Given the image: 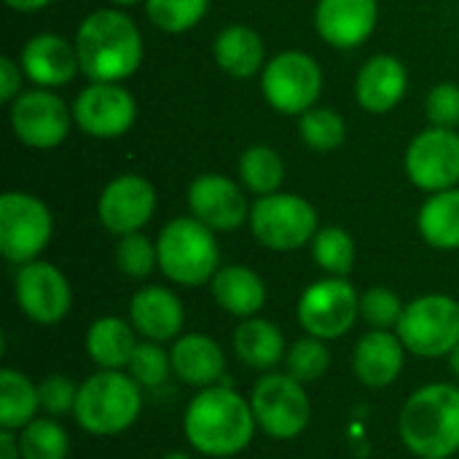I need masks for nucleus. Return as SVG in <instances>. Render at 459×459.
I'll list each match as a JSON object with an SVG mask.
<instances>
[{
	"mask_svg": "<svg viewBox=\"0 0 459 459\" xmlns=\"http://www.w3.org/2000/svg\"><path fill=\"white\" fill-rule=\"evenodd\" d=\"M255 428L250 398H242L226 385L199 390L183 414L186 441L204 457L226 459L245 452Z\"/></svg>",
	"mask_w": 459,
	"mask_h": 459,
	"instance_id": "obj_1",
	"label": "nucleus"
},
{
	"mask_svg": "<svg viewBox=\"0 0 459 459\" xmlns=\"http://www.w3.org/2000/svg\"><path fill=\"white\" fill-rule=\"evenodd\" d=\"M75 51L81 73L89 81L121 83L143 65L140 27L118 8H100L89 13L75 32Z\"/></svg>",
	"mask_w": 459,
	"mask_h": 459,
	"instance_id": "obj_2",
	"label": "nucleus"
},
{
	"mask_svg": "<svg viewBox=\"0 0 459 459\" xmlns=\"http://www.w3.org/2000/svg\"><path fill=\"white\" fill-rule=\"evenodd\" d=\"M398 433L420 459H449L459 452V387L436 382L420 387L401 409Z\"/></svg>",
	"mask_w": 459,
	"mask_h": 459,
	"instance_id": "obj_3",
	"label": "nucleus"
},
{
	"mask_svg": "<svg viewBox=\"0 0 459 459\" xmlns=\"http://www.w3.org/2000/svg\"><path fill=\"white\" fill-rule=\"evenodd\" d=\"M143 411V387L129 371H97L78 387L75 422L91 436H118Z\"/></svg>",
	"mask_w": 459,
	"mask_h": 459,
	"instance_id": "obj_4",
	"label": "nucleus"
},
{
	"mask_svg": "<svg viewBox=\"0 0 459 459\" xmlns=\"http://www.w3.org/2000/svg\"><path fill=\"white\" fill-rule=\"evenodd\" d=\"M159 269L167 280L183 288H196L212 282L221 261L215 231L207 229L194 215L169 221L156 239Z\"/></svg>",
	"mask_w": 459,
	"mask_h": 459,
	"instance_id": "obj_5",
	"label": "nucleus"
},
{
	"mask_svg": "<svg viewBox=\"0 0 459 459\" xmlns=\"http://www.w3.org/2000/svg\"><path fill=\"white\" fill-rule=\"evenodd\" d=\"M395 333L417 358L452 355L459 344V301L444 293L414 299L406 304Z\"/></svg>",
	"mask_w": 459,
	"mask_h": 459,
	"instance_id": "obj_6",
	"label": "nucleus"
},
{
	"mask_svg": "<svg viewBox=\"0 0 459 459\" xmlns=\"http://www.w3.org/2000/svg\"><path fill=\"white\" fill-rule=\"evenodd\" d=\"M250 231L253 237L277 253H290L304 247L315 239L317 229V212L315 207L296 196V194H266L258 196L250 207Z\"/></svg>",
	"mask_w": 459,
	"mask_h": 459,
	"instance_id": "obj_7",
	"label": "nucleus"
},
{
	"mask_svg": "<svg viewBox=\"0 0 459 459\" xmlns=\"http://www.w3.org/2000/svg\"><path fill=\"white\" fill-rule=\"evenodd\" d=\"M54 234L51 210L27 191H5L0 196V253L5 261L24 266L38 261Z\"/></svg>",
	"mask_w": 459,
	"mask_h": 459,
	"instance_id": "obj_8",
	"label": "nucleus"
},
{
	"mask_svg": "<svg viewBox=\"0 0 459 459\" xmlns=\"http://www.w3.org/2000/svg\"><path fill=\"white\" fill-rule=\"evenodd\" d=\"M261 91L277 113L301 116L320 100L323 70L317 59L304 51H282L264 65Z\"/></svg>",
	"mask_w": 459,
	"mask_h": 459,
	"instance_id": "obj_9",
	"label": "nucleus"
},
{
	"mask_svg": "<svg viewBox=\"0 0 459 459\" xmlns=\"http://www.w3.org/2000/svg\"><path fill=\"white\" fill-rule=\"evenodd\" d=\"M250 406L258 428L277 441H290L301 436L312 420V406L307 390L290 374H266L255 382L250 393Z\"/></svg>",
	"mask_w": 459,
	"mask_h": 459,
	"instance_id": "obj_10",
	"label": "nucleus"
},
{
	"mask_svg": "<svg viewBox=\"0 0 459 459\" xmlns=\"http://www.w3.org/2000/svg\"><path fill=\"white\" fill-rule=\"evenodd\" d=\"M296 315L307 336L333 342L360 317V296L344 277H325L301 293Z\"/></svg>",
	"mask_w": 459,
	"mask_h": 459,
	"instance_id": "obj_11",
	"label": "nucleus"
},
{
	"mask_svg": "<svg viewBox=\"0 0 459 459\" xmlns=\"http://www.w3.org/2000/svg\"><path fill=\"white\" fill-rule=\"evenodd\" d=\"M73 121V108L65 105L59 94L51 89H27L11 102V129L13 134L38 151L56 148Z\"/></svg>",
	"mask_w": 459,
	"mask_h": 459,
	"instance_id": "obj_12",
	"label": "nucleus"
},
{
	"mask_svg": "<svg viewBox=\"0 0 459 459\" xmlns=\"http://www.w3.org/2000/svg\"><path fill=\"white\" fill-rule=\"evenodd\" d=\"M409 180L428 194L457 188L459 183V134L455 129L433 126L420 132L406 151Z\"/></svg>",
	"mask_w": 459,
	"mask_h": 459,
	"instance_id": "obj_13",
	"label": "nucleus"
},
{
	"mask_svg": "<svg viewBox=\"0 0 459 459\" xmlns=\"http://www.w3.org/2000/svg\"><path fill=\"white\" fill-rule=\"evenodd\" d=\"M137 118V102L121 83L91 81L73 102V121L78 129L97 140H113L132 129Z\"/></svg>",
	"mask_w": 459,
	"mask_h": 459,
	"instance_id": "obj_14",
	"label": "nucleus"
},
{
	"mask_svg": "<svg viewBox=\"0 0 459 459\" xmlns=\"http://www.w3.org/2000/svg\"><path fill=\"white\" fill-rule=\"evenodd\" d=\"M13 296L24 317L38 325H54L65 320L73 304L67 277L48 261H30L19 266L13 277Z\"/></svg>",
	"mask_w": 459,
	"mask_h": 459,
	"instance_id": "obj_15",
	"label": "nucleus"
},
{
	"mask_svg": "<svg viewBox=\"0 0 459 459\" xmlns=\"http://www.w3.org/2000/svg\"><path fill=\"white\" fill-rule=\"evenodd\" d=\"M153 210L156 188L143 175L113 178L97 199V218L116 237L140 231L153 218Z\"/></svg>",
	"mask_w": 459,
	"mask_h": 459,
	"instance_id": "obj_16",
	"label": "nucleus"
},
{
	"mask_svg": "<svg viewBox=\"0 0 459 459\" xmlns=\"http://www.w3.org/2000/svg\"><path fill=\"white\" fill-rule=\"evenodd\" d=\"M188 210L212 231H234L250 221V204L242 188L218 172H204L188 186Z\"/></svg>",
	"mask_w": 459,
	"mask_h": 459,
	"instance_id": "obj_17",
	"label": "nucleus"
},
{
	"mask_svg": "<svg viewBox=\"0 0 459 459\" xmlns=\"http://www.w3.org/2000/svg\"><path fill=\"white\" fill-rule=\"evenodd\" d=\"M19 65L24 70V78L32 81L40 89H56L70 83L81 73L75 43L65 40L54 32H38L32 35L19 56Z\"/></svg>",
	"mask_w": 459,
	"mask_h": 459,
	"instance_id": "obj_18",
	"label": "nucleus"
},
{
	"mask_svg": "<svg viewBox=\"0 0 459 459\" xmlns=\"http://www.w3.org/2000/svg\"><path fill=\"white\" fill-rule=\"evenodd\" d=\"M379 19L377 0H320L315 8L317 35L333 48H358Z\"/></svg>",
	"mask_w": 459,
	"mask_h": 459,
	"instance_id": "obj_19",
	"label": "nucleus"
},
{
	"mask_svg": "<svg viewBox=\"0 0 459 459\" xmlns=\"http://www.w3.org/2000/svg\"><path fill=\"white\" fill-rule=\"evenodd\" d=\"M129 323L145 342H172L180 336L186 323L183 301L169 288L145 285L129 301Z\"/></svg>",
	"mask_w": 459,
	"mask_h": 459,
	"instance_id": "obj_20",
	"label": "nucleus"
},
{
	"mask_svg": "<svg viewBox=\"0 0 459 459\" xmlns=\"http://www.w3.org/2000/svg\"><path fill=\"white\" fill-rule=\"evenodd\" d=\"M409 73L406 65L393 54L371 56L355 81V100L366 113H390L406 94Z\"/></svg>",
	"mask_w": 459,
	"mask_h": 459,
	"instance_id": "obj_21",
	"label": "nucleus"
},
{
	"mask_svg": "<svg viewBox=\"0 0 459 459\" xmlns=\"http://www.w3.org/2000/svg\"><path fill=\"white\" fill-rule=\"evenodd\" d=\"M172 374L196 390H207L221 385V377L226 374V355L221 344L204 333H186L178 336L172 344Z\"/></svg>",
	"mask_w": 459,
	"mask_h": 459,
	"instance_id": "obj_22",
	"label": "nucleus"
},
{
	"mask_svg": "<svg viewBox=\"0 0 459 459\" xmlns=\"http://www.w3.org/2000/svg\"><path fill=\"white\" fill-rule=\"evenodd\" d=\"M406 347L398 333L393 331H371L360 336L352 352V368L355 377L366 387H387L393 385L406 363Z\"/></svg>",
	"mask_w": 459,
	"mask_h": 459,
	"instance_id": "obj_23",
	"label": "nucleus"
},
{
	"mask_svg": "<svg viewBox=\"0 0 459 459\" xmlns=\"http://www.w3.org/2000/svg\"><path fill=\"white\" fill-rule=\"evenodd\" d=\"M210 290H212L215 304L239 320L255 317L266 304L264 280L250 266H239V264L218 269L210 282Z\"/></svg>",
	"mask_w": 459,
	"mask_h": 459,
	"instance_id": "obj_24",
	"label": "nucleus"
},
{
	"mask_svg": "<svg viewBox=\"0 0 459 459\" xmlns=\"http://www.w3.org/2000/svg\"><path fill=\"white\" fill-rule=\"evenodd\" d=\"M137 331L129 320L100 317L86 333V352L102 371H124L137 350Z\"/></svg>",
	"mask_w": 459,
	"mask_h": 459,
	"instance_id": "obj_25",
	"label": "nucleus"
},
{
	"mask_svg": "<svg viewBox=\"0 0 459 459\" xmlns=\"http://www.w3.org/2000/svg\"><path fill=\"white\" fill-rule=\"evenodd\" d=\"M215 62L231 78H253L264 70V40L247 24H229L212 43Z\"/></svg>",
	"mask_w": 459,
	"mask_h": 459,
	"instance_id": "obj_26",
	"label": "nucleus"
},
{
	"mask_svg": "<svg viewBox=\"0 0 459 459\" xmlns=\"http://www.w3.org/2000/svg\"><path fill=\"white\" fill-rule=\"evenodd\" d=\"M234 352L247 368H255V371H272L288 355L280 328L274 323L258 317V315L247 317L237 325Z\"/></svg>",
	"mask_w": 459,
	"mask_h": 459,
	"instance_id": "obj_27",
	"label": "nucleus"
},
{
	"mask_svg": "<svg viewBox=\"0 0 459 459\" xmlns=\"http://www.w3.org/2000/svg\"><path fill=\"white\" fill-rule=\"evenodd\" d=\"M417 229L430 247L459 250V188L430 194L420 207Z\"/></svg>",
	"mask_w": 459,
	"mask_h": 459,
	"instance_id": "obj_28",
	"label": "nucleus"
},
{
	"mask_svg": "<svg viewBox=\"0 0 459 459\" xmlns=\"http://www.w3.org/2000/svg\"><path fill=\"white\" fill-rule=\"evenodd\" d=\"M40 409L38 385L30 382L22 371L3 368L0 371V428L19 433L24 430Z\"/></svg>",
	"mask_w": 459,
	"mask_h": 459,
	"instance_id": "obj_29",
	"label": "nucleus"
},
{
	"mask_svg": "<svg viewBox=\"0 0 459 459\" xmlns=\"http://www.w3.org/2000/svg\"><path fill=\"white\" fill-rule=\"evenodd\" d=\"M239 180L255 196L277 194L285 180L282 156L272 145H250L239 156Z\"/></svg>",
	"mask_w": 459,
	"mask_h": 459,
	"instance_id": "obj_30",
	"label": "nucleus"
},
{
	"mask_svg": "<svg viewBox=\"0 0 459 459\" xmlns=\"http://www.w3.org/2000/svg\"><path fill=\"white\" fill-rule=\"evenodd\" d=\"M355 255L352 237L339 226H325L312 239V258L328 277H347L355 266Z\"/></svg>",
	"mask_w": 459,
	"mask_h": 459,
	"instance_id": "obj_31",
	"label": "nucleus"
},
{
	"mask_svg": "<svg viewBox=\"0 0 459 459\" xmlns=\"http://www.w3.org/2000/svg\"><path fill=\"white\" fill-rule=\"evenodd\" d=\"M22 459H67L70 438L65 428L54 420H32L24 430H19Z\"/></svg>",
	"mask_w": 459,
	"mask_h": 459,
	"instance_id": "obj_32",
	"label": "nucleus"
},
{
	"mask_svg": "<svg viewBox=\"0 0 459 459\" xmlns=\"http://www.w3.org/2000/svg\"><path fill=\"white\" fill-rule=\"evenodd\" d=\"M299 134L301 140L312 148V151H320V153H328V151H336L344 137H347V126H344V118L333 110V108H309L307 113L299 116Z\"/></svg>",
	"mask_w": 459,
	"mask_h": 459,
	"instance_id": "obj_33",
	"label": "nucleus"
},
{
	"mask_svg": "<svg viewBox=\"0 0 459 459\" xmlns=\"http://www.w3.org/2000/svg\"><path fill=\"white\" fill-rule=\"evenodd\" d=\"M210 8V0H145L148 19L164 32H188L194 30Z\"/></svg>",
	"mask_w": 459,
	"mask_h": 459,
	"instance_id": "obj_34",
	"label": "nucleus"
},
{
	"mask_svg": "<svg viewBox=\"0 0 459 459\" xmlns=\"http://www.w3.org/2000/svg\"><path fill=\"white\" fill-rule=\"evenodd\" d=\"M331 366V352L325 347L323 339L315 336H304L299 342L290 344L288 355H285V368L293 379H299L301 385L317 382Z\"/></svg>",
	"mask_w": 459,
	"mask_h": 459,
	"instance_id": "obj_35",
	"label": "nucleus"
},
{
	"mask_svg": "<svg viewBox=\"0 0 459 459\" xmlns=\"http://www.w3.org/2000/svg\"><path fill=\"white\" fill-rule=\"evenodd\" d=\"M116 264L118 272L129 280H145L159 266V250L156 242H151L143 231L126 234L116 245Z\"/></svg>",
	"mask_w": 459,
	"mask_h": 459,
	"instance_id": "obj_36",
	"label": "nucleus"
},
{
	"mask_svg": "<svg viewBox=\"0 0 459 459\" xmlns=\"http://www.w3.org/2000/svg\"><path fill=\"white\" fill-rule=\"evenodd\" d=\"M129 374L140 387H161L172 374V358L159 342H140L129 360Z\"/></svg>",
	"mask_w": 459,
	"mask_h": 459,
	"instance_id": "obj_37",
	"label": "nucleus"
},
{
	"mask_svg": "<svg viewBox=\"0 0 459 459\" xmlns=\"http://www.w3.org/2000/svg\"><path fill=\"white\" fill-rule=\"evenodd\" d=\"M403 301L395 290L390 288H371L360 296V317L374 328V331H390L398 328L403 317Z\"/></svg>",
	"mask_w": 459,
	"mask_h": 459,
	"instance_id": "obj_38",
	"label": "nucleus"
},
{
	"mask_svg": "<svg viewBox=\"0 0 459 459\" xmlns=\"http://www.w3.org/2000/svg\"><path fill=\"white\" fill-rule=\"evenodd\" d=\"M78 387L73 379L62 377V374H51L38 385V398H40V409L48 417H65L75 411V401H78Z\"/></svg>",
	"mask_w": 459,
	"mask_h": 459,
	"instance_id": "obj_39",
	"label": "nucleus"
},
{
	"mask_svg": "<svg viewBox=\"0 0 459 459\" xmlns=\"http://www.w3.org/2000/svg\"><path fill=\"white\" fill-rule=\"evenodd\" d=\"M428 118L433 126H444V129H455L459 124V86L452 81H444L438 86H433V91L428 94Z\"/></svg>",
	"mask_w": 459,
	"mask_h": 459,
	"instance_id": "obj_40",
	"label": "nucleus"
},
{
	"mask_svg": "<svg viewBox=\"0 0 459 459\" xmlns=\"http://www.w3.org/2000/svg\"><path fill=\"white\" fill-rule=\"evenodd\" d=\"M22 78L24 70L19 62H13L11 56L0 59V100L3 102H13L22 94Z\"/></svg>",
	"mask_w": 459,
	"mask_h": 459,
	"instance_id": "obj_41",
	"label": "nucleus"
},
{
	"mask_svg": "<svg viewBox=\"0 0 459 459\" xmlns=\"http://www.w3.org/2000/svg\"><path fill=\"white\" fill-rule=\"evenodd\" d=\"M0 459H22L19 438L11 430H0Z\"/></svg>",
	"mask_w": 459,
	"mask_h": 459,
	"instance_id": "obj_42",
	"label": "nucleus"
},
{
	"mask_svg": "<svg viewBox=\"0 0 459 459\" xmlns=\"http://www.w3.org/2000/svg\"><path fill=\"white\" fill-rule=\"evenodd\" d=\"M48 3H54V0H5V5H8V8H13V11H22V13L40 11V8H46Z\"/></svg>",
	"mask_w": 459,
	"mask_h": 459,
	"instance_id": "obj_43",
	"label": "nucleus"
},
{
	"mask_svg": "<svg viewBox=\"0 0 459 459\" xmlns=\"http://www.w3.org/2000/svg\"><path fill=\"white\" fill-rule=\"evenodd\" d=\"M449 366H452V371H455V377L459 379V344L452 350V355H449Z\"/></svg>",
	"mask_w": 459,
	"mask_h": 459,
	"instance_id": "obj_44",
	"label": "nucleus"
},
{
	"mask_svg": "<svg viewBox=\"0 0 459 459\" xmlns=\"http://www.w3.org/2000/svg\"><path fill=\"white\" fill-rule=\"evenodd\" d=\"M161 459H194L191 455H186V452H169V455H164Z\"/></svg>",
	"mask_w": 459,
	"mask_h": 459,
	"instance_id": "obj_45",
	"label": "nucleus"
},
{
	"mask_svg": "<svg viewBox=\"0 0 459 459\" xmlns=\"http://www.w3.org/2000/svg\"><path fill=\"white\" fill-rule=\"evenodd\" d=\"M110 3H116V5H134V3H140V0H110ZM145 3V0H143Z\"/></svg>",
	"mask_w": 459,
	"mask_h": 459,
	"instance_id": "obj_46",
	"label": "nucleus"
}]
</instances>
